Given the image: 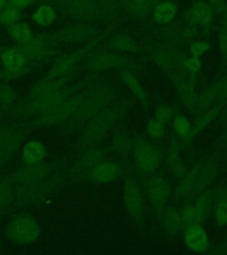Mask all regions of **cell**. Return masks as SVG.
Wrapping results in <instances>:
<instances>
[{"label": "cell", "instance_id": "9", "mask_svg": "<svg viewBox=\"0 0 227 255\" xmlns=\"http://www.w3.org/2000/svg\"><path fill=\"white\" fill-rule=\"evenodd\" d=\"M134 143L132 158L135 161L139 176L153 175L162 161L161 148L143 135H133Z\"/></svg>", "mask_w": 227, "mask_h": 255}, {"label": "cell", "instance_id": "44", "mask_svg": "<svg viewBox=\"0 0 227 255\" xmlns=\"http://www.w3.org/2000/svg\"><path fill=\"white\" fill-rule=\"evenodd\" d=\"M17 99L15 91L7 83H0V108L2 111L14 105Z\"/></svg>", "mask_w": 227, "mask_h": 255}, {"label": "cell", "instance_id": "32", "mask_svg": "<svg viewBox=\"0 0 227 255\" xmlns=\"http://www.w3.org/2000/svg\"><path fill=\"white\" fill-rule=\"evenodd\" d=\"M161 228L170 238H175L184 230L181 213L178 208L172 206H166L164 208Z\"/></svg>", "mask_w": 227, "mask_h": 255}, {"label": "cell", "instance_id": "14", "mask_svg": "<svg viewBox=\"0 0 227 255\" xmlns=\"http://www.w3.org/2000/svg\"><path fill=\"white\" fill-rule=\"evenodd\" d=\"M108 150L102 146H94L88 148L82 151L72 164L66 167L67 184L68 183L82 182L84 175L91 171L93 167L103 160L108 159Z\"/></svg>", "mask_w": 227, "mask_h": 255}, {"label": "cell", "instance_id": "23", "mask_svg": "<svg viewBox=\"0 0 227 255\" xmlns=\"http://www.w3.org/2000/svg\"><path fill=\"white\" fill-rule=\"evenodd\" d=\"M80 70L81 68H76L74 71L70 72L59 78L49 80L44 83H36L28 92L27 99L25 101H30V100H35L36 98L50 95L60 91L62 88L66 87L70 81L76 78V76L79 74Z\"/></svg>", "mask_w": 227, "mask_h": 255}, {"label": "cell", "instance_id": "56", "mask_svg": "<svg viewBox=\"0 0 227 255\" xmlns=\"http://www.w3.org/2000/svg\"><path fill=\"white\" fill-rule=\"evenodd\" d=\"M38 0H8V4L12 5L13 7L18 8L22 10L24 8L28 7V5L33 3H37Z\"/></svg>", "mask_w": 227, "mask_h": 255}, {"label": "cell", "instance_id": "11", "mask_svg": "<svg viewBox=\"0 0 227 255\" xmlns=\"http://www.w3.org/2000/svg\"><path fill=\"white\" fill-rule=\"evenodd\" d=\"M68 165L66 159H57L51 162L40 161L37 163L25 164L8 175V177L16 186L22 185L48 178Z\"/></svg>", "mask_w": 227, "mask_h": 255}, {"label": "cell", "instance_id": "18", "mask_svg": "<svg viewBox=\"0 0 227 255\" xmlns=\"http://www.w3.org/2000/svg\"><path fill=\"white\" fill-rule=\"evenodd\" d=\"M28 128L26 124L0 125V167H3L15 155Z\"/></svg>", "mask_w": 227, "mask_h": 255}, {"label": "cell", "instance_id": "8", "mask_svg": "<svg viewBox=\"0 0 227 255\" xmlns=\"http://www.w3.org/2000/svg\"><path fill=\"white\" fill-rule=\"evenodd\" d=\"M50 4L62 15L77 22L92 23L101 20L99 0H38Z\"/></svg>", "mask_w": 227, "mask_h": 255}, {"label": "cell", "instance_id": "39", "mask_svg": "<svg viewBox=\"0 0 227 255\" xmlns=\"http://www.w3.org/2000/svg\"><path fill=\"white\" fill-rule=\"evenodd\" d=\"M57 18V11L52 5L43 4L37 8L34 13L32 14V20L35 23L46 27L50 26L54 22Z\"/></svg>", "mask_w": 227, "mask_h": 255}, {"label": "cell", "instance_id": "61", "mask_svg": "<svg viewBox=\"0 0 227 255\" xmlns=\"http://www.w3.org/2000/svg\"><path fill=\"white\" fill-rule=\"evenodd\" d=\"M10 48V46H6V45H0V55L5 52L6 50H8Z\"/></svg>", "mask_w": 227, "mask_h": 255}, {"label": "cell", "instance_id": "55", "mask_svg": "<svg viewBox=\"0 0 227 255\" xmlns=\"http://www.w3.org/2000/svg\"><path fill=\"white\" fill-rule=\"evenodd\" d=\"M208 3L214 9L216 14L223 15L227 10V2L226 0H207Z\"/></svg>", "mask_w": 227, "mask_h": 255}, {"label": "cell", "instance_id": "42", "mask_svg": "<svg viewBox=\"0 0 227 255\" xmlns=\"http://www.w3.org/2000/svg\"><path fill=\"white\" fill-rule=\"evenodd\" d=\"M9 34L12 40L16 43V45H23L28 44L33 38L31 28L25 22H18L15 25L9 28Z\"/></svg>", "mask_w": 227, "mask_h": 255}, {"label": "cell", "instance_id": "12", "mask_svg": "<svg viewBox=\"0 0 227 255\" xmlns=\"http://www.w3.org/2000/svg\"><path fill=\"white\" fill-rule=\"evenodd\" d=\"M86 89V88H85ZM85 89L76 92L74 95L58 105L55 108H52L43 116H38L31 120L29 124H27L28 127L45 128L52 127L57 125H61L67 122L71 116L76 113V109L79 107L81 101L84 98Z\"/></svg>", "mask_w": 227, "mask_h": 255}, {"label": "cell", "instance_id": "53", "mask_svg": "<svg viewBox=\"0 0 227 255\" xmlns=\"http://www.w3.org/2000/svg\"><path fill=\"white\" fill-rule=\"evenodd\" d=\"M200 32H201V29L196 25L185 22L184 36H185V39H186L187 44H191L192 42L197 40V37L199 36Z\"/></svg>", "mask_w": 227, "mask_h": 255}, {"label": "cell", "instance_id": "38", "mask_svg": "<svg viewBox=\"0 0 227 255\" xmlns=\"http://www.w3.org/2000/svg\"><path fill=\"white\" fill-rule=\"evenodd\" d=\"M46 155V149L39 141L28 142L22 150V161L25 164L37 163L43 161Z\"/></svg>", "mask_w": 227, "mask_h": 255}, {"label": "cell", "instance_id": "15", "mask_svg": "<svg viewBox=\"0 0 227 255\" xmlns=\"http://www.w3.org/2000/svg\"><path fill=\"white\" fill-rule=\"evenodd\" d=\"M123 199L125 209L132 223L139 230H141L145 222V199L139 183L129 174H126L124 178Z\"/></svg>", "mask_w": 227, "mask_h": 255}, {"label": "cell", "instance_id": "31", "mask_svg": "<svg viewBox=\"0 0 227 255\" xmlns=\"http://www.w3.org/2000/svg\"><path fill=\"white\" fill-rule=\"evenodd\" d=\"M118 76L122 83L132 92L136 100L140 102L144 108L148 109L150 105V99L148 92L144 89L142 84L135 76V74L128 69L118 70Z\"/></svg>", "mask_w": 227, "mask_h": 255}, {"label": "cell", "instance_id": "54", "mask_svg": "<svg viewBox=\"0 0 227 255\" xmlns=\"http://www.w3.org/2000/svg\"><path fill=\"white\" fill-rule=\"evenodd\" d=\"M216 205L222 201H227V183L220 184L213 187Z\"/></svg>", "mask_w": 227, "mask_h": 255}, {"label": "cell", "instance_id": "59", "mask_svg": "<svg viewBox=\"0 0 227 255\" xmlns=\"http://www.w3.org/2000/svg\"><path fill=\"white\" fill-rule=\"evenodd\" d=\"M220 122H227V100L221 103V111L219 116Z\"/></svg>", "mask_w": 227, "mask_h": 255}, {"label": "cell", "instance_id": "37", "mask_svg": "<svg viewBox=\"0 0 227 255\" xmlns=\"http://www.w3.org/2000/svg\"><path fill=\"white\" fill-rule=\"evenodd\" d=\"M0 60L4 69L8 71H20L29 62L14 46L10 48L0 55Z\"/></svg>", "mask_w": 227, "mask_h": 255}, {"label": "cell", "instance_id": "48", "mask_svg": "<svg viewBox=\"0 0 227 255\" xmlns=\"http://www.w3.org/2000/svg\"><path fill=\"white\" fill-rule=\"evenodd\" d=\"M175 116V109L167 104L160 105L155 111V120L163 124H169Z\"/></svg>", "mask_w": 227, "mask_h": 255}, {"label": "cell", "instance_id": "2", "mask_svg": "<svg viewBox=\"0 0 227 255\" xmlns=\"http://www.w3.org/2000/svg\"><path fill=\"white\" fill-rule=\"evenodd\" d=\"M132 105L133 101L130 98L118 99L89 120L80 129L81 132L76 145V155L88 148L99 145L109 132L124 119Z\"/></svg>", "mask_w": 227, "mask_h": 255}, {"label": "cell", "instance_id": "26", "mask_svg": "<svg viewBox=\"0 0 227 255\" xmlns=\"http://www.w3.org/2000/svg\"><path fill=\"white\" fill-rule=\"evenodd\" d=\"M164 0H119L120 7L137 20H148L157 4Z\"/></svg>", "mask_w": 227, "mask_h": 255}, {"label": "cell", "instance_id": "19", "mask_svg": "<svg viewBox=\"0 0 227 255\" xmlns=\"http://www.w3.org/2000/svg\"><path fill=\"white\" fill-rule=\"evenodd\" d=\"M166 76L173 85L184 107L193 115L198 97V93L196 92L198 77L190 76L186 69L182 71L172 72L167 74Z\"/></svg>", "mask_w": 227, "mask_h": 255}, {"label": "cell", "instance_id": "57", "mask_svg": "<svg viewBox=\"0 0 227 255\" xmlns=\"http://www.w3.org/2000/svg\"><path fill=\"white\" fill-rule=\"evenodd\" d=\"M207 253L211 255H227V242L226 243L220 244L218 247L212 248L211 251H208Z\"/></svg>", "mask_w": 227, "mask_h": 255}, {"label": "cell", "instance_id": "49", "mask_svg": "<svg viewBox=\"0 0 227 255\" xmlns=\"http://www.w3.org/2000/svg\"><path fill=\"white\" fill-rule=\"evenodd\" d=\"M211 47V44L207 40H196L189 44L190 56L202 58L208 51H210Z\"/></svg>", "mask_w": 227, "mask_h": 255}, {"label": "cell", "instance_id": "47", "mask_svg": "<svg viewBox=\"0 0 227 255\" xmlns=\"http://www.w3.org/2000/svg\"><path fill=\"white\" fill-rule=\"evenodd\" d=\"M182 222H183L184 230L194 224H202L200 222L199 216L197 215L196 207L193 202L188 203L183 209L180 211Z\"/></svg>", "mask_w": 227, "mask_h": 255}, {"label": "cell", "instance_id": "25", "mask_svg": "<svg viewBox=\"0 0 227 255\" xmlns=\"http://www.w3.org/2000/svg\"><path fill=\"white\" fill-rule=\"evenodd\" d=\"M182 149V140L173 136L170 141L166 151V164L168 169L172 177L178 182L183 177L188 170V167L184 162L183 158L181 155Z\"/></svg>", "mask_w": 227, "mask_h": 255}, {"label": "cell", "instance_id": "28", "mask_svg": "<svg viewBox=\"0 0 227 255\" xmlns=\"http://www.w3.org/2000/svg\"><path fill=\"white\" fill-rule=\"evenodd\" d=\"M184 239L189 250L196 253H207L210 250V239L202 224H194L185 229Z\"/></svg>", "mask_w": 227, "mask_h": 255}, {"label": "cell", "instance_id": "43", "mask_svg": "<svg viewBox=\"0 0 227 255\" xmlns=\"http://www.w3.org/2000/svg\"><path fill=\"white\" fill-rule=\"evenodd\" d=\"M21 18V10L7 4L0 12V25L11 28L13 25L20 22Z\"/></svg>", "mask_w": 227, "mask_h": 255}, {"label": "cell", "instance_id": "1", "mask_svg": "<svg viewBox=\"0 0 227 255\" xmlns=\"http://www.w3.org/2000/svg\"><path fill=\"white\" fill-rule=\"evenodd\" d=\"M119 87L110 81H99L85 89L84 98L71 118L60 125V132L68 135L77 131L93 116L119 99Z\"/></svg>", "mask_w": 227, "mask_h": 255}, {"label": "cell", "instance_id": "27", "mask_svg": "<svg viewBox=\"0 0 227 255\" xmlns=\"http://www.w3.org/2000/svg\"><path fill=\"white\" fill-rule=\"evenodd\" d=\"M204 159H200L190 168H188L183 177L179 181L178 185L173 191V197L176 200H184L187 202L188 198L196 187Z\"/></svg>", "mask_w": 227, "mask_h": 255}, {"label": "cell", "instance_id": "52", "mask_svg": "<svg viewBox=\"0 0 227 255\" xmlns=\"http://www.w3.org/2000/svg\"><path fill=\"white\" fill-rule=\"evenodd\" d=\"M216 222L221 226L227 225V201L217 204L214 207Z\"/></svg>", "mask_w": 227, "mask_h": 255}, {"label": "cell", "instance_id": "4", "mask_svg": "<svg viewBox=\"0 0 227 255\" xmlns=\"http://www.w3.org/2000/svg\"><path fill=\"white\" fill-rule=\"evenodd\" d=\"M66 167L61 168L55 174L45 179L34 183L17 185L15 188V200L12 209H23L43 203L54 193L67 184Z\"/></svg>", "mask_w": 227, "mask_h": 255}, {"label": "cell", "instance_id": "36", "mask_svg": "<svg viewBox=\"0 0 227 255\" xmlns=\"http://www.w3.org/2000/svg\"><path fill=\"white\" fill-rule=\"evenodd\" d=\"M193 203L195 205L197 215L199 216L200 222L201 223H204L211 215L216 206L213 188L211 187L201 193L193 201Z\"/></svg>", "mask_w": 227, "mask_h": 255}, {"label": "cell", "instance_id": "5", "mask_svg": "<svg viewBox=\"0 0 227 255\" xmlns=\"http://www.w3.org/2000/svg\"><path fill=\"white\" fill-rule=\"evenodd\" d=\"M84 68L90 74H101L109 70L128 69L131 71H141L143 65L134 56L113 52L107 49H96L84 60Z\"/></svg>", "mask_w": 227, "mask_h": 255}, {"label": "cell", "instance_id": "24", "mask_svg": "<svg viewBox=\"0 0 227 255\" xmlns=\"http://www.w3.org/2000/svg\"><path fill=\"white\" fill-rule=\"evenodd\" d=\"M225 79L226 75L220 77V79L216 80L214 83L208 86L204 91L198 93L196 108L192 115L195 121L204 115L217 102L225 84Z\"/></svg>", "mask_w": 227, "mask_h": 255}, {"label": "cell", "instance_id": "13", "mask_svg": "<svg viewBox=\"0 0 227 255\" xmlns=\"http://www.w3.org/2000/svg\"><path fill=\"white\" fill-rule=\"evenodd\" d=\"M41 230L36 218L23 213L12 217L5 229V235L12 243L28 246L39 238Z\"/></svg>", "mask_w": 227, "mask_h": 255}, {"label": "cell", "instance_id": "40", "mask_svg": "<svg viewBox=\"0 0 227 255\" xmlns=\"http://www.w3.org/2000/svg\"><path fill=\"white\" fill-rule=\"evenodd\" d=\"M218 42L221 56V73L224 74L227 71V10L222 15Z\"/></svg>", "mask_w": 227, "mask_h": 255}, {"label": "cell", "instance_id": "58", "mask_svg": "<svg viewBox=\"0 0 227 255\" xmlns=\"http://www.w3.org/2000/svg\"><path fill=\"white\" fill-rule=\"evenodd\" d=\"M227 100V75H226V79H225V84H224L223 88L220 92V97L217 100L216 103H223L225 100Z\"/></svg>", "mask_w": 227, "mask_h": 255}, {"label": "cell", "instance_id": "46", "mask_svg": "<svg viewBox=\"0 0 227 255\" xmlns=\"http://www.w3.org/2000/svg\"><path fill=\"white\" fill-rule=\"evenodd\" d=\"M40 66H43V65L37 63V62H28L22 69H20V71H8L4 68L0 69V80L7 83L11 80L17 79L20 76H23L24 75L31 71L32 69L36 68V67H40Z\"/></svg>", "mask_w": 227, "mask_h": 255}, {"label": "cell", "instance_id": "10", "mask_svg": "<svg viewBox=\"0 0 227 255\" xmlns=\"http://www.w3.org/2000/svg\"><path fill=\"white\" fill-rule=\"evenodd\" d=\"M139 177L146 191V196L150 203L152 210L156 216V222L161 227L164 208L172 195V185L166 178L161 175L153 174L148 176Z\"/></svg>", "mask_w": 227, "mask_h": 255}, {"label": "cell", "instance_id": "45", "mask_svg": "<svg viewBox=\"0 0 227 255\" xmlns=\"http://www.w3.org/2000/svg\"><path fill=\"white\" fill-rule=\"evenodd\" d=\"M172 121L176 135L182 140L187 139L191 133L193 127L189 120L182 115H176Z\"/></svg>", "mask_w": 227, "mask_h": 255}, {"label": "cell", "instance_id": "16", "mask_svg": "<svg viewBox=\"0 0 227 255\" xmlns=\"http://www.w3.org/2000/svg\"><path fill=\"white\" fill-rule=\"evenodd\" d=\"M145 50L149 53L153 61L165 75L172 72L185 70L184 62L187 59V56L182 50L170 47L159 42L156 44H148Z\"/></svg>", "mask_w": 227, "mask_h": 255}, {"label": "cell", "instance_id": "21", "mask_svg": "<svg viewBox=\"0 0 227 255\" xmlns=\"http://www.w3.org/2000/svg\"><path fill=\"white\" fill-rule=\"evenodd\" d=\"M127 167L125 161L106 159L93 167L84 175L83 181L93 183H108L118 179L126 173Z\"/></svg>", "mask_w": 227, "mask_h": 255}, {"label": "cell", "instance_id": "35", "mask_svg": "<svg viewBox=\"0 0 227 255\" xmlns=\"http://www.w3.org/2000/svg\"><path fill=\"white\" fill-rule=\"evenodd\" d=\"M16 185L8 176L0 178V216L12 210L15 200Z\"/></svg>", "mask_w": 227, "mask_h": 255}, {"label": "cell", "instance_id": "20", "mask_svg": "<svg viewBox=\"0 0 227 255\" xmlns=\"http://www.w3.org/2000/svg\"><path fill=\"white\" fill-rule=\"evenodd\" d=\"M216 12L212 5L204 0H196L186 12L182 20L187 23L196 25L201 29L204 39H208L212 32Z\"/></svg>", "mask_w": 227, "mask_h": 255}, {"label": "cell", "instance_id": "22", "mask_svg": "<svg viewBox=\"0 0 227 255\" xmlns=\"http://www.w3.org/2000/svg\"><path fill=\"white\" fill-rule=\"evenodd\" d=\"M185 21L181 20H174L166 25L160 26L156 29V36L158 37L159 43L167 45L170 47L180 49L187 44L184 36Z\"/></svg>", "mask_w": 227, "mask_h": 255}, {"label": "cell", "instance_id": "41", "mask_svg": "<svg viewBox=\"0 0 227 255\" xmlns=\"http://www.w3.org/2000/svg\"><path fill=\"white\" fill-rule=\"evenodd\" d=\"M101 11V20L108 23L113 24L118 20L119 17V0H99Z\"/></svg>", "mask_w": 227, "mask_h": 255}, {"label": "cell", "instance_id": "51", "mask_svg": "<svg viewBox=\"0 0 227 255\" xmlns=\"http://www.w3.org/2000/svg\"><path fill=\"white\" fill-rule=\"evenodd\" d=\"M202 68H203V64H202L201 58L190 56V57H187V59L184 62V68L190 76L198 77Z\"/></svg>", "mask_w": 227, "mask_h": 255}, {"label": "cell", "instance_id": "30", "mask_svg": "<svg viewBox=\"0 0 227 255\" xmlns=\"http://www.w3.org/2000/svg\"><path fill=\"white\" fill-rule=\"evenodd\" d=\"M134 137L124 126H116L112 136V147L124 161L132 157Z\"/></svg>", "mask_w": 227, "mask_h": 255}, {"label": "cell", "instance_id": "60", "mask_svg": "<svg viewBox=\"0 0 227 255\" xmlns=\"http://www.w3.org/2000/svg\"><path fill=\"white\" fill-rule=\"evenodd\" d=\"M220 145H221L222 147L227 148V132L226 133V135H224L223 140H222V142L220 143Z\"/></svg>", "mask_w": 227, "mask_h": 255}, {"label": "cell", "instance_id": "33", "mask_svg": "<svg viewBox=\"0 0 227 255\" xmlns=\"http://www.w3.org/2000/svg\"><path fill=\"white\" fill-rule=\"evenodd\" d=\"M221 111V104L215 103L212 108H210L204 115L195 121V124L192 127V131L187 139L182 140L183 147L188 146L193 142V140L204 130L208 125L212 124V122L220 116Z\"/></svg>", "mask_w": 227, "mask_h": 255}, {"label": "cell", "instance_id": "3", "mask_svg": "<svg viewBox=\"0 0 227 255\" xmlns=\"http://www.w3.org/2000/svg\"><path fill=\"white\" fill-rule=\"evenodd\" d=\"M100 74H90L83 79L79 80L75 84L67 85L60 91L54 92L50 95L43 96L36 98L30 101H24L23 103L14 104L12 107L4 110V113H10L16 116L36 118L43 116L51 109L62 103L69 97L74 95L76 92L91 86L101 80Z\"/></svg>", "mask_w": 227, "mask_h": 255}, {"label": "cell", "instance_id": "7", "mask_svg": "<svg viewBox=\"0 0 227 255\" xmlns=\"http://www.w3.org/2000/svg\"><path fill=\"white\" fill-rule=\"evenodd\" d=\"M102 31L94 24L88 22H76L70 24L59 30L51 33L40 34L50 45L60 46L63 44H84L95 39Z\"/></svg>", "mask_w": 227, "mask_h": 255}, {"label": "cell", "instance_id": "34", "mask_svg": "<svg viewBox=\"0 0 227 255\" xmlns=\"http://www.w3.org/2000/svg\"><path fill=\"white\" fill-rule=\"evenodd\" d=\"M178 5L174 1L164 0L156 5L152 12V19L158 26H163L175 20Z\"/></svg>", "mask_w": 227, "mask_h": 255}, {"label": "cell", "instance_id": "50", "mask_svg": "<svg viewBox=\"0 0 227 255\" xmlns=\"http://www.w3.org/2000/svg\"><path fill=\"white\" fill-rule=\"evenodd\" d=\"M146 133L152 139H161L165 135L164 124H161L156 120L151 121L146 127Z\"/></svg>", "mask_w": 227, "mask_h": 255}, {"label": "cell", "instance_id": "62", "mask_svg": "<svg viewBox=\"0 0 227 255\" xmlns=\"http://www.w3.org/2000/svg\"></svg>", "mask_w": 227, "mask_h": 255}, {"label": "cell", "instance_id": "6", "mask_svg": "<svg viewBox=\"0 0 227 255\" xmlns=\"http://www.w3.org/2000/svg\"><path fill=\"white\" fill-rule=\"evenodd\" d=\"M110 32V29L103 31L100 36H97L95 39L92 40L87 44H83L81 47L56 58L55 61L52 64L47 74L43 76L37 83H44L49 80L59 78L79 68L80 64L84 61L88 56L94 52L96 49H98L100 43Z\"/></svg>", "mask_w": 227, "mask_h": 255}, {"label": "cell", "instance_id": "17", "mask_svg": "<svg viewBox=\"0 0 227 255\" xmlns=\"http://www.w3.org/2000/svg\"><path fill=\"white\" fill-rule=\"evenodd\" d=\"M222 160L223 147L221 145L216 149L215 151H212L211 154L204 157L196 187L187 200L188 203H191L201 193L212 187L220 174Z\"/></svg>", "mask_w": 227, "mask_h": 255}, {"label": "cell", "instance_id": "29", "mask_svg": "<svg viewBox=\"0 0 227 255\" xmlns=\"http://www.w3.org/2000/svg\"><path fill=\"white\" fill-rule=\"evenodd\" d=\"M104 48L113 52L131 55H140L146 52L145 48L142 47L136 40L124 33H120L112 36L106 43Z\"/></svg>", "mask_w": 227, "mask_h": 255}]
</instances>
